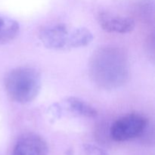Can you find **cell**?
<instances>
[{"instance_id": "1", "label": "cell", "mask_w": 155, "mask_h": 155, "mask_svg": "<svg viewBox=\"0 0 155 155\" xmlns=\"http://www.w3.org/2000/svg\"><path fill=\"white\" fill-rule=\"evenodd\" d=\"M89 70L93 81L104 89L120 87L128 77L126 54L114 47H104L94 52Z\"/></svg>"}, {"instance_id": "2", "label": "cell", "mask_w": 155, "mask_h": 155, "mask_svg": "<svg viewBox=\"0 0 155 155\" xmlns=\"http://www.w3.org/2000/svg\"><path fill=\"white\" fill-rule=\"evenodd\" d=\"M41 84L39 71L30 67H19L12 70L4 80L5 89L9 98L21 104L35 100L40 92Z\"/></svg>"}, {"instance_id": "3", "label": "cell", "mask_w": 155, "mask_h": 155, "mask_svg": "<svg viewBox=\"0 0 155 155\" xmlns=\"http://www.w3.org/2000/svg\"><path fill=\"white\" fill-rule=\"evenodd\" d=\"M148 120L139 114H130L117 120L110 130V136L116 142H126L142 136L148 127Z\"/></svg>"}, {"instance_id": "4", "label": "cell", "mask_w": 155, "mask_h": 155, "mask_svg": "<svg viewBox=\"0 0 155 155\" xmlns=\"http://www.w3.org/2000/svg\"><path fill=\"white\" fill-rule=\"evenodd\" d=\"M71 29L64 24L47 26L39 32V38L47 48L58 51L71 49Z\"/></svg>"}, {"instance_id": "5", "label": "cell", "mask_w": 155, "mask_h": 155, "mask_svg": "<svg viewBox=\"0 0 155 155\" xmlns=\"http://www.w3.org/2000/svg\"><path fill=\"white\" fill-rule=\"evenodd\" d=\"M48 146L42 136L27 133L18 139L12 155H48Z\"/></svg>"}, {"instance_id": "6", "label": "cell", "mask_w": 155, "mask_h": 155, "mask_svg": "<svg viewBox=\"0 0 155 155\" xmlns=\"http://www.w3.org/2000/svg\"><path fill=\"white\" fill-rule=\"evenodd\" d=\"M98 18L101 28L108 33L126 34L133 31L136 25L132 18L110 12H101Z\"/></svg>"}, {"instance_id": "7", "label": "cell", "mask_w": 155, "mask_h": 155, "mask_svg": "<svg viewBox=\"0 0 155 155\" xmlns=\"http://www.w3.org/2000/svg\"><path fill=\"white\" fill-rule=\"evenodd\" d=\"M64 108L76 116L93 118L98 115L96 109L86 101L76 97H69L64 101Z\"/></svg>"}, {"instance_id": "8", "label": "cell", "mask_w": 155, "mask_h": 155, "mask_svg": "<svg viewBox=\"0 0 155 155\" xmlns=\"http://www.w3.org/2000/svg\"><path fill=\"white\" fill-rule=\"evenodd\" d=\"M19 31L20 26L18 21L0 14V45L15 39Z\"/></svg>"}, {"instance_id": "9", "label": "cell", "mask_w": 155, "mask_h": 155, "mask_svg": "<svg viewBox=\"0 0 155 155\" xmlns=\"http://www.w3.org/2000/svg\"><path fill=\"white\" fill-rule=\"evenodd\" d=\"M93 39L92 33L85 27L71 29V49L81 48L89 45Z\"/></svg>"}, {"instance_id": "10", "label": "cell", "mask_w": 155, "mask_h": 155, "mask_svg": "<svg viewBox=\"0 0 155 155\" xmlns=\"http://www.w3.org/2000/svg\"><path fill=\"white\" fill-rule=\"evenodd\" d=\"M85 155H108L107 151L93 144H86L83 146Z\"/></svg>"}]
</instances>
